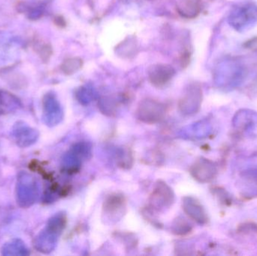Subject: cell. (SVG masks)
I'll use <instances>...</instances> for the list:
<instances>
[{
	"instance_id": "obj_11",
	"label": "cell",
	"mask_w": 257,
	"mask_h": 256,
	"mask_svg": "<svg viewBox=\"0 0 257 256\" xmlns=\"http://www.w3.org/2000/svg\"><path fill=\"white\" fill-rule=\"evenodd\" d=\"M13 135L17 144L21 147H27L35 144L39 138V132L27 125L17 123L13 129Z\"/></svg>"
},
{
	"instance_id": "obj_17",
	"label": "cell",
	"mask_w": 257,
	"mask_h": 256,
	"mask_svg": "<svg viewBox=\"0 0 257 256\" xmlns=\"http://www.w3.org/2000/svg\"><path fill=\"white\" fill-rule=\"evenodd\" d=\"M83 66V61L80 58L67 59L62 64V70L66 75H72L79 70Z\"/></svg>"
},
{
	"instance_id": "obj_16",
	"label": "cell",
	"mask_w": 257,
	"mask_h": 256,
	"mask_svg": "<svg viewBox=\"0 0 257 256\" xmlns=\"http://www.w3.org/2000/svg\"><path fill=\"white\" fill-rule=\"evenodd\" d=\"M191 230V225L187 222L185 218L178 216L175 219L171 225V231L176 235H185Z\"/></svg>"
},
{
	"instance_id": "obj_10",
	"label": "cell",
	"mask_w": 257,
	"mask_h": 256,
	"mask_svg": "<svg viewBox=\"0 0 257 256\" xmlns=\"http://www.w3.org/2000/svg\"><path fill=\"white\" fill-rule=\"evenodd\" d=\"M148 70V76L151 84L160 88L167 85L175 75L174 68L167 64L154 65Z\"/></svg>"
},
{
	"instance_id": "obj_14",
	"label": "cell",
	"mask_w": 257,
	"mask_h": 256,
	"mask_svg": "<svg viewBox=\"0 0 257 256\" xmlns=\"http://www.w3.org/2000/svg\"><path fill=\"white\" fill-rule=\"evenodd\" d=\"M2 255L26 256L30 254L25 243L21 240H13L6 243L2 248Z\"/></svg>"
},
{
	"instance_id": "obj_6",
	"label": "cell",
	"mask_w": 257,
	"mask_h": 256,
	"mask_svg": "<svg viewBox=\"0 0 257 256\" xmlns=\"http://www.w3.org/2000/svg\"><path fill=\"white\" fill-rule=\"evenodd\" d=\"M257 21V6L253 4L241 5L232 11L229 16L230 25L236 30H241Z\"/></svg>"
},
{
	"instance_id": "obj_3",
	"label": "cell",
	"mask_w": 257,
	"mask_h": 256,
	"mask_svg": "<svg viewBox=\"0 0 257 256\" xmlns=\"http://www.w3.org/2000/svg\"><path fill=\"white\" fill-rule=\"evenodd\" d=\"M175 201V194L172 188L160 180L156 183L149 198V206L155 211L169 210Z\"/></svg>"
},
{
	"instance_id": "obj_15",
	"label": "cell",
	"mask_w": 257,
	"mask_h": 256,
	"mask_svg": "<svg viewBox=\"0 0 257 256\" xmlns=\"http://www.w3.org/2000/svg\"><path fill=\"white\" fill-rule=\"evenodd\" d=\"M21 107V102L15 96L6 91H0V110L3 113H11Z\"/></svg>"
},
{
	"instance_id": "obj_13",
	"label": "cell",
	"mask_w": 257,
	"mask_h": 256,
	"mask_svg": "<svg viewBox=\"0 0 257 256\" xmlns=\"http://www.w3.org/2000/svg\"><path fill=\"white\" fill-rule=\"evenodd\" d=\"M182 206L184 212L192 219L199 222H203L205 221L203 209L196 202V200L191 197H185L183 199Z\"/></svg>"
},
{
	"instance_id": "obj_5",
	"label": "cell",
	"mask_w": 257,
	"mask_h": 256,
	"mask_svg": "<svg viewBox=\"0 0 257 256\" xmlns=\"http://www.w3.org/2000/svg\"><path fill=\"white\" fill-rule=\"evenodd\" d=\"M91 145L89 143H78L64 155L62 165L66 171L75 172L79 169L84 159L91 156Z\"/></svg>"
},
{
	"instance_id": "obj_1",
	"label": "cell",
	"mask_w": 257,
	"mask_h": 256,
	"mask_svg": "<svg viewBox=\"0 0 257 256\" xmlns=\"http://www.w3.org/2000/svg\"><path fill=\"white\" fill-rule=\"evenodd\" d=\"M66 216L64 213H57L49 219L45 229L35 238L34 246L39 252L49 253L55 249L58 237L66 227Z\"/></svg>"
},
{
	"instance_id": "obj_8",
	"label": "cell",
	"mask_w": 257,
	"mask_h": 256,
	"mask_svg": "<svg viewBox=\"0 0 257 256\" xmlns=\"http://www.w3.org/2000/svg\"><path fill=\"white\" fill-rule=\"evenodd\" d=\"M61 106L55 96L48 93L43 99V120L47 126H54L63 120Z\"/></svg>"
},
{
	"instance_id": "obj_7",
	"label": "cell",
	"mask_w": 257,
	"mask_h": 256,
	"mask_svg": "<svg viewBox=\"0 0 257 256\" xmlns=\"http://www.w3.org/2000/svg\"><path fill=\"white\" fill-rule=\"evenodd\" d=\"M126 200L120 194H113L105 200L103 204V213L105 220L117 222L123 217L126 212Z\"/></svg>"
},
{
	"instance_id": "obj_4",
	"label": "cell",
	"mask_w": 257,
	"mask_h": 256,
	"mask_svg": "<svg viewBox=\"0 0 257 256\" xmlns=\"http://www.w3.org/2000/svg\"><path fill=\"white\" fill-rule=\"evenodd\" d=\"M166 116V108L161 102L154 99H145L139 103L136 111L138 120L148 124L160 123Z\"/></svg>"
},
{
	"instance_id": "obj_18",
	"label": "cell",
	"mask_w": 257,
	"mask_h": 256,
	"mask_svg": "<svg viewBox=\"0 0 257 256\" xmlns=\"http://www.w3.org/2000/svg\"><path fill=\"white\" fill-rule=\"evenodd\" d=\"M117 162L122 168H128L133 164V157L127 150H120L117 153Z\"/></svg>"
},
{
	"instance_id": "obj_19",
	"label": "cell",
	"mask_w": 257,
	"mask_h": 256,
	"mask_svg": "<svg viewBox=\"0 0 257 256\" xmlns=\"http://www.w3.org/2000/svg\"><path fill=\"white\" fill-rule=\"evenodd\" d=\"M244 48H247V49H257V36L244 42Z\"/></svg>"
},
{
	"instance_id": "obj_2",
	"label": "cell",
	"mask_w": 257,
	"mask_h": 256,
	"mask_svg": "<svg viewBox=\"0 0 257 256\" xmlns=\"http://www.w3.org/2000/svg\"><path fill=\"white\" fill-rule=\"evenodd\" d=\"M39 185L34 176L22 171L18 176L16 185L17 202L21 207L27 208L37 201Z\"/></svg>"
},
{
	"instance_id": "obj_9",
	"label": "cell",
	"mask_w": 257,
	"mask_h": 256,
	"mask_svg": "<svg viewBox=\"0 0 257 256\" xmlns=\"http://www.w3.org/2000/svg\"><path fill=\"white\" fill-rule=\"evenodd\" d=\"M202 101V91L197 86L193 85L189 87L184 96L180 99L178 103L179 111L183 114H193L196 113Z\"/></svg>"
},
{
	"instance_id": "obj_12",
	"label": "cell",
	"mask_w": 257,
	"mask_h": 256,
	"mask_svg": "<svg viewBox=\"0 0 257 256\" xmlns=\"http://www.w3.org/2000/svg\"><path fill=\"white\" fill-rule=\"evenodd\" d=\"M202 0H179L178 10L180 15L187 18H194L200 14Z\"/></svg>"
}]
</instances>
